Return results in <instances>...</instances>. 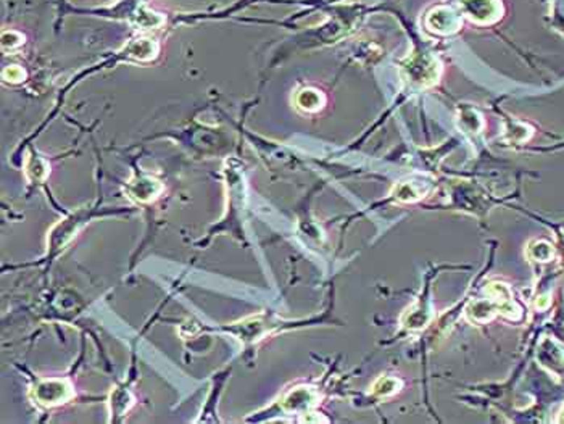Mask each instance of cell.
Here are the masks:
<instances>
[{
  "instance_id": "3",
  "label": "cell",
  "mask_w": 564,
  "mask_h": 424,
  "mask_svg": "<svg viewBox=\"0 0 564 424\" xmlns=\"http://www.w3.org/2000/svg\"><path fill=\"white\" fill-rule=\"evenodd\" d=\"M3 78L7 79V81H12V83H20L24 79V71L21 70L18 66H10L7 70L3 71Z\"/></svg>"
},
{
  "instance_id": "1",
  "label": "cell",
  "mask_w": 564,
  "mask_h": 424,
  "mask_svg": "<svg viewBox=\"0 0 564 424\" xmlns=\"http://www.w3.org/2000/svg\"><path fill=\"white\" fill-rule=\"evenodd\" d=\"M157 54V44L150 39H139L129 45V55L139 60H150Z\"/></svg>"
},
{
  "instance_id": "2",
  "label": "cell",
  "mask_w": 564,
  "mask_h": 424,
  "mask_svg": "<svg viewBox=\"0 0 564 424\" xmlns=\"http://www.w3.org/2000/svg\"><path fill=\"white\" fill-rule=\"evenodd\" d=\"M137 24L142 26V28H155V26L163 23V18H160L157 13L150 12V10H143V12L137 13Z\"/></svg>"
}]
</instances>
